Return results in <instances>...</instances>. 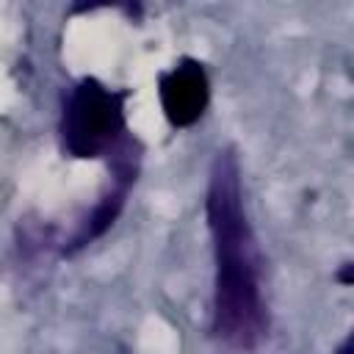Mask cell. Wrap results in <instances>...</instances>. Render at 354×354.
Listing matches in <instances>:
<instances>
[{
    "instance_id": "obj_1",
    "label": "cell",
    "mask_w": 354,
    "mask_h": 354,
    "mask_svg": "<svg viewBox=\"0 0 354 354\" xmlns=\"http://www.w3.org/2000/svg\"><path fill=\"white\" fill-rule=\"evenodd\" d=\"M207 218L216 249L213 332L232 346H254L263 332L257 257L241 207L238 169L230 155H218L213 163Z\"/></svg>"
},
{
    "instance_id": "obj_2",
    "label": "cell",
    "mask_w": 354,
    "mask_h": 354,
    "mask_svg": "<svg viewBox=\"0 0 354 354\" xmlns=\"http://www.w3.org/2000/svg\"><path fill=\"white\" fill-rule=\"evenodd\" d=\"M122 130V102L97 80H83L66 100L64 141L77 158H97Z\"/></svg>"
},
{
    "instance_id": "obj_3",
    "label": "cell",
    "mask_w": 354,
    "mask_h": 354,
    "mask_svg": "<svg viewBox=\"0 0 354 354\" xmlns=\"http://www.w3.org/2000/svg\"><path fill=\"white\" fill-rule=\"evenodd\" d=\"M207 97H210L207 77L196 61H183L180 66H174L160 77V105L174 127L194 124L205 113Z\"/></svg>"
},
{
    "instance_id": "obj_4",
    "label": "cell",
    "mask_w": 354,
    "mask_h": 354,
    "mask_svg": "<svg viewBox=\"0 0 354 354\" xmlns=\"http://www.w3.org/2000/svg\"><path fill=\"white\" fill-rule=\"evenodd\" d=\"M337 279H340V282H346V285H348V282H354V266H346V268H340Z\"/></svg>"
}]
</instances>
